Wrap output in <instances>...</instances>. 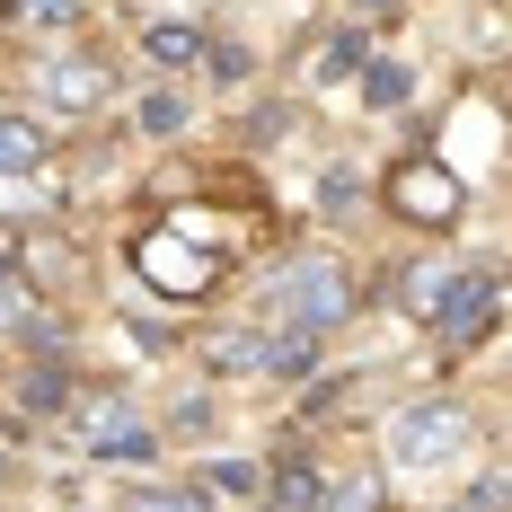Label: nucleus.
<instances>
[{"label": "nucleus", "mask_w": 512, "mask_h": 512, "mask_svg": "<svg viewBox=\"0 0 512 512\" xmlns=\"http://www.w3.org/2000/svg\"><path fill=\"white\" fill-rule=\"evenodd\" d=\"M345 309H354V274H345L336 256H292V265H283V283H274L283 336H327Z\"/></svg>", "instance_id": "f257e3e1"}, {"label": "nucleus", "mask_w": 512, "mask_h": 512, "mask_svg": "<svg viewBox=\"0 0 512 512\" xmlns=\"http://www.w3.org/2000/svg\"><path fill=\"white\" fill-rule=\"evenodd\" d=\"M133 256H142V274H151L168 301H195V292H212V274H221V256H212V248H186L177 230H168V239H142Z\"/></svg>", "instance_id": "423d86ee"}, {"label": "nucleus", "mask_w": 512, "mask_h": 512, "mask_svg": "<svg viewBox=\"0 0 512 512\" xmlns=\"http://www.w3.org/2000/svg\"><path fill=\"white\" fill-rule=\"evenodd\" d=\"M142 53H151L159 71H186V62H204V27L195 18H151L142 27Z\"/></svg>", "instance_id": "6e6552de"}, {"label": "nucleus", "mask_w": 512, "mask_h": 512, "mask_svg": "<svg viewBox=\"0 0 512 512\" xmlns=\"http://www.w3.org/2000/svg\"><path fill=\"white\" fill-rule=\"evenodd\" d=\"M318 504H327V512H371V504H380V477H345V486L318 495Z\"/></svg>", "instance_id": "f3484780"}, {"label": "nucleus", "mask_w": 512, "mask_h": 512, "mask_svg": "<svg viewBox=\"0 0 512 512\" xmlns=\"http://www.w3.org/2000/svg\"><path fill=\"white\" fill-rule=\"evenodd\" d=\"M468 451V415L451 407V398H424V407H407L398 424H389V460L398 468H442Z\"/></svg>", "instance_id": "7ed1b4c3"}, {"label": "nucleus", "mask_w": 512, "mask_h": 512, "mask_svg": "<svg viewBox=\"0 0 512 512\" xmlns=\"http://www.w3.org/2000/svg\"><path fill=\"white\" fill-rule=\"evenodd\" d=\"M80 451H89V460H115V468H142L159 451V433L124 407V398H98V407L80 415Z\"/></svg>", "instance_id": "39448f33"}, {"label": "nucleus", "mask_w": 512, "mask_h": 512, "mask_svg": "<svg viewBox=\"0 0 512 512\" xmlns=\"http://www.w3.org/2000/svg\"><path fill=\"white\" fill-rule=\"evenodd\" d=\"M380 204L398 212V221H415V230H451L468 195H460L451 168H433V159H398V168L380 177Z\"/></svg>", "instance_id": "f03ea898"}, {"label": "nucleus", "mask_w": 512, "mask_h": 512, "mask_svg": "<svg viewBox=\"0 0 512 512\" xmlns=\"http://www.w3.org/2000/svg\"><path fill=\"white\" fill-rule=\"evenodd\" d=\"M186 115H195L186 89H151V98H142V133H186Z\"/></svg>", "instance_id": "ddd939ff"}, {"label": "nucleus", "mask_w": 512, "mask_h": 512, "mask_svg": "<svg viewBox=\"0 0 512 512\" xmlns=\"http://www.w3.org/2000/svg\"><path fill=\"white\" fill-rule=\"evenodd\" d=\"M36 89H45L62 115H89V106L106 98V62H89V53H53L45 71H36Z\"/></svg>", "instance_id": "0eeeda50"}, {"label": "nucleus", "mask_w": 512, "mask_h": 512, "mask_svg": "<svg viewBox=\"0 0 512 512\" xmlns=\"http://www.w3.org/2000/svg\"><path fill=\"white\" fill-rule=\"evenodd\" d=\"M0 265H9V256H0Z\"/></svg>", "instance_id": "5701e85b"}, {"label": "nucleus", "mask_w": 512, "mask_h": 512, "mask_svg": "<svg viewBox=\"0 0 512 512\" xmlns=\"http://www.w3.org/2000/svg\"><path fill=\"white\" fill-rule=\"evenodd\" d=\"M495 274H442V283H433V301H424V318H433V336H442V345H451V354H460L468 336H486V327H495Z\"/></svg>", "instance_id": "20e7f679"}, {"label": "nucleus", "mask_w": 512, "mask_h": 512, "mask_svg": "<svg viewBox=\"0 0 512 512\" xmlns=\"http://www.w3.org/2000/svg\"><path fill=\"white\" fill-rule=\"evenodd\" d=\"M36 168H45V133L18 124V115H0V177H36Z\"/></svg>", "instance_id": "f8f14e48"}, {"label": "nucleus", "mask_w": 512, "mask_h": 512, "mask_svg": "<svg viewBox=\"0 0 512 512\" xmlns=\"http://www.w3.org/2000/svg\"><path fill=\"white\" fill-rule=\"evenodd\" d=\"M27 27H71V0H18Z\"/></svg>", "instance_id": "6ab92c4d"}, {"label": "nucleus", "mask_w": 512, "mask_h": 512, "mask_svg": "<svg viewBox=\"0 0 512 512\" xmlns=\"http://www.w3.org/2000/svg\"><path fill=\"white\" fill-rule=\"evenodd\" d=\"M212 53V71H221V80H248V45H204Z\"/></svg>", "instance_id": "aec40b11"}, {"label": "nucleus", "mask_w": 512, "mask_h": 512, "mask_svg": "<svg viewBox=\"0 0 512 512\" xmlns=\"http://www.w3.org/2000/svg\"><path fill=\"white\" fill-rule=\"evenodd\" d=\"M9 398L27 415H53V407H71V371H62V362H27V371L9 380Z\"/></svg>", "instance_id": "9d476101"}, {"label": "nucleus", "mask_w": 512, "mask_h": 512, "mask_svg": "<svg viewBox=\"0 0 512 512\" xmlns=\"http://www.w3.org/2000/svg\"><path fill=\"white\" fill-rule=\"evenodd\" d=\"M407 98H415V71H407V62H380V53H371V62H362V106L398 115Z\"/></svg>", "instance_id": "9b49d317"}, {"label": "nucleus", "mask_w": 512, "mask_h": 512, "mask_svg": "<svg viewBox=\"0 0 512 512\" xmlns=\"http://www.w3.org/2000/svg\"><path fill=\"white\" fill-rule=\"evenodd\" d=\"M318 495H327V486H318V468H309V451L292 442V451L274 460V512H318Z\"/></svg>", "instance_id": "1a4fd4ad"}, {"label": "nucleus", "mask_w": 512, "mask_h": 512, "mask_svg": "<svg viewBox=\"0 0 512 512\" xmlns=\"http://www.w3.org/2000/svg\"><path fill=\"white\" fill-rule=\"evenodd\" d=\"M345 9H354L362 27H389V18H398V0H345Z\"/></svg>", "instance_id": "412c9836"}, {"label": "nucleus", "mask_w": 512, "mask_h": 512, "mask_svg": "<svg viewBox=\"0 0 512 512\" xmlns=\"http://www.w3.org/2000/svg\"><path fill=\"white\" fill-rule=\"evenodd\" d=\"M212 371H265V336H221V345H212Z\"/></svg>", "instance_id": "4468645a"}, {"label": "nucleus", "mask_w": 512, "mask_h": 512, "mask_svg": "<svg viewBox=\"0 0 512 512\" xmlns=\"http://www.w3.org/2000/svg\"><path fill=\"white\" fill-rule=\"evenodd\" d=\"M318 71H327V80H345V71H362V36H336V45H327V62H318Z\"/></svg>", "instance_id": "a211bd4d"}, {"label": "nucleus", "mask_w": 512, "mask_h": 512, "mask_svg": "<svg viewBox=\"0 0 512 512\" xmlns=\"http://www.w3.org/2000/svg\"><path fill=\"white\" fill-rule=\"evenodd\" d=\"M460 512H468V504H460Z\"/></svg>", "instance_id": "b1692460"}, {"label": "nucleus", "mask_w": 512, "mask_h": 512, "mask_svg": "<svg viewBox=\"0 0 512 512\" xmlns=\"http://www.w3.org/2000/svg\"><path fill=\"white\" fill-rule=\"evenodd\" d=\"M204 495H256V460H212L204 468Z\"/></svg>", "instance_id": "2eb2a0df"}, {"label": "nucleus", "mask_w": 512, "mask_h": 512, "mask_svg": "<svg viewBox=\"0 0 512 512\" xmlns=\"http://www.w3.org/2000/svg\"><path fill=\"white\" fill-rule=\"evenodd\" d=\"M133 512H212V495L204 486H159V495H142Z\"/></svg>", "instance_id": "dca6fc26"}, {"label": "nucleus", "mask_w": 512, "mask_h": 512, "mask_svg": "<svg viewBox=\"0 0 512 512\" xmlns=\"http://www.w3.org/2000/svg\"><path fill=\"white\" fill-rule=\"evenodd\" d=\"M0 477H9V451H0Z\"/></svg>", "instance_id": "4be33fe9"}]
</instances>
